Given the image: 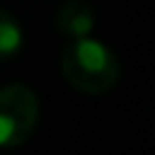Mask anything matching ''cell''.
<instances>
[{"label":"cell","mask_w":155,"mask_h":155,"mask_svg":"<svg viewBox=\"0 0 155 155\" xmlns=\"http://www.w3.org/2000/svg\"><path fill=\"white\" fill-rule=\"evenodd\" d=\"M22 41L24 36H22V27L17 24V19L10 12L0 10V61L17 56L22 48Z\"/></svg>","instance_id":"277c9868"},{"label":"cell","mask_w":155,"mask_h":155,"mask_svg":"<svg viewBox=\"0 0 155 155\" xmlns=\"http://www.w3.org/2000/svg\"><path fill=\"white\" fill-rule=\"evenodd\" d=\"M61 70L78 92L102 94L119 80V58L102 41L82 36L65 44L61 53Z\"/></svg>","instance_id":"6da1fadb"},{"label":"cell","mask_w":155,"mask_h":155,"mask_svg":"<svg viewBox=\"0 0 155 155\" xmlns=\"http://www.w3.org/2000/svg\"><path fill=\"white\" fill-rule=\"evenodd\" d=\"M94 27V12L87 2L82 0H70L65 2L58 15H56V29L70 39H82L92 31Z\"/></svg>","instance_id":"3957f363"},{"label":"cell","mask_w":155,"mask_h":155,"mask_svg":"<svg viewBox=\"0 0 155 155\" xmlns=\"http://www.w3.org/2000/svg\"><path fill=\"white\" fill-rule=\"evenodd\" d=\"M39 124V99L22 85L10 82L0 87V148L22 145Z\"/></svg>","instance_id":"7a4b0ae2"}]
</instances>
